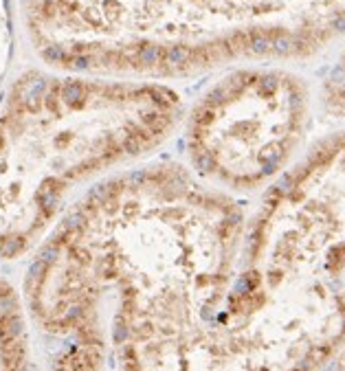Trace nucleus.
Wrapping results in <instances>:
<instances>
[{"mask_svg":"<svg viewBox=\"0 0 345 371\" xmlns=\"http://www.w3.org/2000/svg\"><path fill=\"white\" fill-rule=\"evenodd\" d=\"M328 253L271 200L251 220L174 165L108 178L24 283L53 371H317L345 345Z\"/></svg>","mask_w":345,"mask_h":371,"instance_id":"f257e3e1","label":"nucleus"},{"mask_svg":"<svg viewBox=\"0 0 345 371\" xmlns=\"http://www.w3.org/2000/svg\"><path fill=\"white\" fill-rule=\"evenodd\" d=\"M180 110L161 84L24 79L0 116V262L27 253L75 187L163 143Z\"/></svg>","mask_w":345,"mask_h":371,"instance_id":"f03ea898","label":"nucleus"},{"mask_svg":"<svg viewBox=\"0 0 345 371\" xmlns=\"http://www.w3.org/2000/svg\"><path fill=\"white\" fill-rule=\"evenodd\" d=\"M303 123L306 93L295 77L275 70L231 75L191 114V162L209 180L251 189L284 167Z\"/></svg>","mask_w":345,"mask_h":371,"instance_id":"7ed1b4c3","label":"nucleus"},{"mask_svg":"<svg viewBox=\"0 0 345 371\" xmlns=\"http://www.w3.org/2000/svg\"><path fill=\"white\" fill-rule=\"evenodd\" d=\"M0 371H40L29 347V329L18 292L0 279Z\"/></svg>","mask_w":345,"mask_h":371,"instance_id":"20e7f679","label":"nucleus"}]
</instances>
